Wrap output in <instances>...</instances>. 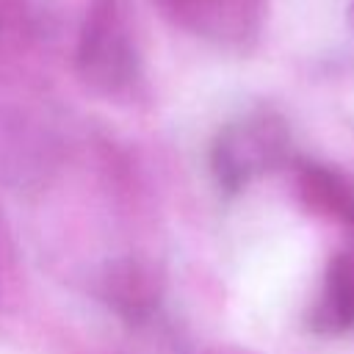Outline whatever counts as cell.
Segmentation results:
<instances>
[{"instance_id":"6da1fadb","label":"cell","mask_w":354,"mask_h":354,"mask_svg":"<svg viewBox=\"0 0 354 354\" xmlns=\"http://www.w3.org/2000/svg\"><path fill=\"white\" fill-rule=\"evenodd\" d=\"M75 72L105 100H130L144 83V58L127 0H86L75 36Z\"/></svg>"},{"instance_id":"7a4b0ae2","label":"cell","mask_w":354,"mask_h":354,"mask_svg":"<svg viewBox=\"0 0 354 354\" xmlns=\"http://www.w3.org/2000/svg\"><path fill=\"white\" fill-rule=\"evenodd\" d=\"M290 160L293 133L274 108H254L227 122L210 144V171L224 194H238Z\"/></svg>"},{"instance_id":"3957f363","label":"cell","mask_w":354,"mask_h":354,"mask_svg":"<svg viewBox=\"0 0 354 354\" xmlns=\"http://www.w3.org/2000/svg\"><path fill=\"white\" fill-rule=\"evenodd\" d=\"M180 30L224 47L249 50L263 36L271 0H152Z\"/></svg>"},{"instance_id":"277c9868","label":"cell","mask_w":354,"mask_h":354,"mask_svg":"<svg viewBox=\"0 0 354 354\" xmlns=\"http://www.w3.org/2000/svg\"><path fill=\"white\" fill-rule=\"evenodd\" d=\"M94 293L124 324H147L160 307L163 274L141 254H119L97 271Z\"/></svg>"},{"instance_id":"5b68a950","label":"cell","mask_w":354,"mask_h":354,"mask_svg":"<svg viewBox=\"0 0 354 354\" xmlns=\"http://www.w3.org/2000/svg\"><path fill=\"white\" fill-rule=\"evenodd\" d=\"M290 180L299 205L354 238V177L335 163L315 158H293Z\"/></svg>"},{"instance_id":"8992f818","label":"cell","mask_w":354,"mask_h":354,"mask_svg":"<svg viewBox=\"0 0 354 354\" xmlns=\"http://www.w3.org/2000/svg\"><path fill=\"white\" fill-rule=\"evenodd\" d=\"M307 326L321 337L354 332V252H335L321 274V288L310 304Z\"/></svg>"},{"instance_id":"52a82bcc","label":"cell","mask_w":354,"mask_h":354,"mask_svg":"<svg viewBox=\"0 0 354 354\" xmlns=\"http://www.w3.org/2000/svg\"><path fill=\"white\" fill-rule=\"evenodd\" d=\"M36 36V0H0V61L17 58Z\"/></svg>"},{"instance_id":"ba28073f","label":"cell","mask_w":354,"mask_h":354,"mask_svg":"<svg viewBox=\"0 0 354 354\" xmlns=\"http://www.w3.org/2000/svg\"><path fill=\"white\" fill-rule=\"evenodd\" d=\"M22 299V263L14 230L0 205V313H8Z\"/></svg>"},{"instance_id":"9c48e42d","label":"cell","mask_w":354,"mask_h":354,"mask_svg":"<svg viewBox=\"0 0 354 354\" xmlns=\"http://www.w3.org/2000/svg\"><path fill=\"white\" fill-rule=\"evenodd\" d=\"M199 354H254V351L241 348V346H213V348H205Z\"/></svg>"},{"instance_id":"30bf717a","label":"cell","mask_w":354,"mask_h":354,"mask_svg":"<svg viewBox=\"0 0 354 354\" xmlns=\"http://www.w3.org/2000/svg\"><path fill=\"white\" fill-rule=\"evenodd\" d=\"M348 25H351V30H354V0L348 3Z\"/></svg>"}]
</instances>
